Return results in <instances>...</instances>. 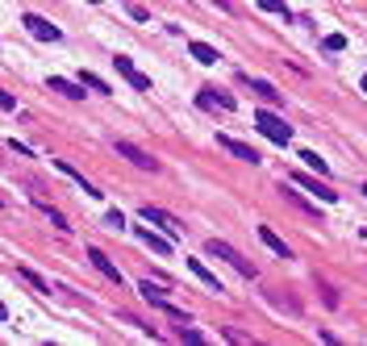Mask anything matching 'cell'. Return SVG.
Wrapping results in <instances>:
<instances>
[{"instance_id": "1", "label": "cell", "mask_w": 367, "mask_h": 346, "mask_svg": "<svg viewBox=\"0 0 367 346\" xmlns=\"http://www.w3.org/2000/svg\"><path fill=\"white\" fill-rule=\"evenodd\" d=\"M209 255H213V259H226V263H230L238 275H246V280H254V275H259V271H254V263H246V259L234 251V246H230V242H222V238H209Z\"/></svg>"}, {"instance_id": "2", "label": "cell", "mask_w": 367, "mask_h": 346, "mask_svg": "<svg viewBox=\"0 0 367 346\" xmlns=\"http://www.w3.org/2000/svg\"><path fill=\"white\" fill-rule=\"evenodd\" d=\"M254 125H259V134L272 138L276 146H288V138H292V129L284 125V117H276L272 109H259V113H254Z\"/></svg>"}, {"instance_id": "3", "label": "cell", "mask_w": 367, "mask_h": 346, "mask_svg": "<svg viewBox=\"0 0 367 346\" xmlns=\"http://www.w3.org/2000/svg\"><path fill=\"white\" fill-rule=\"evenodd\" d=\"M288 180H292L296 188H305V192H313V196H318V201H326V205H334V201H338V192H334V188H330L326 180H318V175H305V171H292Z\"/></svg>"}, {"instance_id": "4", "label": "cell", "mask_w": 367, "mask_h": 346, "mask_svg": "<svg viewBox=\"0 0 367 346\" xmlns=\"http://www.w3.org/2000/svg\"><path fill=\"white\" fill-rule=\"evenodd\" d=\"M113 146H117V155H121V159H130L138 171H159V159H150L142 146H134V142H126V138H117Z\"/></svg>"}, {"instance_id": "5", "label": "cell", "mask_w": 367, "mask_h": 346, "mask_svg": "<svg viewBox=\"0 0 367 346\" xmlns=\"http://www.w3.org/2000/svg\"><path fill=\"white\" fill-rule=\"evenodd\" d=\"M217 146H222V151H230L234 159L250 163V167H259V163H263V155H259L254 146H246V142H238V138H230V134H217Z\"/></svg>"}, {"instance_id": "6", "label": "cell", "mask_w": 367, "mask_h": 346, "mask_svg": "<svg viewBox=\"0 0 367 346\" xmlns=\"http://www.w3.org/2000/svg\"><path fill=\"white\" fill-rule=\"evenodd\" d=\"M21 25H25V29H29L38 42H59V38H63L55 25H50L46 17H38V13H25V17H21Z\"/></svg>"}, {"instance_id": "7", "label": "cell", "mask_w": 367, "mask_h": 346, "mask_svg": "<svg viewBox=\"0 0 367 346\" xmlns=\"http://www.w3.org/2000/svg\"><path fill=\"white\" fill-rule=\"evenodd\" d=\"M142 221H150V225H159L167 238H180V221L171 217V213H163V209H154V205H142Z\"/></svg>"}, {"instance_id": "8", "label": "cell", "mask_w": 367, "mask_h": 346, "mask_svg": "<svg viewBox=\"0 0 367 346\" xmlns=\"http://www.w3.org/2000/svg\"><path fill=\"white\" fill-rule=\"evenodd\" d=\"M113 67H117V71H121L138 92H150V75H142V71L134 67V59H130V55H117V59H113Z\"/></svg>"}, {"instance_id": "9", "label": "cell", "mask_w": 367, "mask_h": 346, "mask_svg": "<svg viewBox=\"0 0 367 346\" xmlns=\"http://www.w3.org/2000/svg\"><path fill=\"white\" fill-rule=\"evenodd\" d=\"M88 259H92V267H96L104 280H109V284H121V271H117V263H113L109 255H104V251H88Z\"/></svg>"}, {"instance_id": "10", "label": "cell", "mask_w": 367, "mask_h": 346, "mask_svg": "<svg viewBox=\"0 0 367 346\" xmlns=\"http://www.w3.org/2000/svg\"><path fill=\"white\" fill-rule=\"evenodd\" d=\"M259 242H263V246H272V251L280 255V259H292V251H288V242L272 230V225H259Z\"/></svg>"}, {"instance_id": "11", "label": "cell", "mask_w": 367, "mask_h": 346, "mask_svg": "<svg viewBox=\"0 0 367 346\" xmlns=\"http://www.w3.org/2000/svg\"><path fill=\"white\" fill-rule=\"evenodd\" d=\"M46 84H50V92H63L67 101H84V84H71V79H63V75H50Z\"/></svg>"}, {"instance_id": "12", "label": "cell", "mask_w": 367, "mask_h": 346, "mask_svg": "<svg viewBox=\"0 0 367 346\" xmlns=\"http://www.w3.org/2000/svg\"><path fill=\"white\" fill-rule=\"evenodd\" d=\"M138 292H142V301H150V305H167V288H163V284L142 280V284H138Z\"/></svg>"}, {"instance_id": "13", "label": "cell", "mask_w": 367, "mask_h": 346, "mask_svg": "<svg viewBox=\"0 0 367 346\" xmlns=\"http://www.w3.org/2000/svg\"><path fill=\"white\" fill-rule=\"evenodd\" d=\"M188 271H192V275H196L200 284H209V288H213V292H222V280H217L213 271H209V267H204L200 259H188Z\"/></svg>"}, {"instance_id": "14", "label": "cell", "mask_w": 367, "mask_h": 346, "mask_svg": "<svg viewBox=\"0 0 367 346\" xmlns=\"http://www.w3.org/2000/svg\"><path fill=\"white\" fill-rule=\"evenodd\" d=\"M188 51H192V59H196V63H204V67H213V63H217V51H213L209 42H192Z\"/></svg>"}, {"instance_id": "15", "label": "cell", "mask_w": 367, "mask_h": 346, "mask_svg": "<svg viewBox=\"0 0 367 346\" xmlns=\"http://www.w3.org/2000/svg\"><path fill=\"white\" fill-rule=\"evenodd\" d=\"M138 238H142V242L150 246L154 255H171V242H167V238H159V234H150V230H138Z\"/></svg>"}, {"instance_id": "16", "label": "cell", "mask_w": 367, "mask_h": 346, "mask_svg": "<svg viewBox=\"0 0 367 346\" xmlns=\"http://www.w3.org/2000/svg\"><path fill=\"white\" fill-rule=\"evenodd\" d=\"M250 92H259V96H263L268 105H280V101H284V92H276V88H272L268 79H250Z\"/></svg>"}, {"instance_id": "17", "label": "cell", "mask_w": 367, "mask_h": 346, "mask_svg": "<svg viewBox=\"0 0 367 346\" xmlns=\"http://www.w3.org/2000/svg\"><path fill=\"white\" fill-rule=\"evenodd\" d=\"M280 196H284V201H292V205H296V209H305V213H309V217H318V209H313V205H305V201H300V196H296V192H292V188H284V184H280ZM318 221H322V217H318Z\"/></svg>"}, {"instance_id": "18", "label": "cell", "mask_w": 367, "mask_h": 346, "mask_svg": "<svg viewBox=\"0 0 367 346\" xmlns=\"http://www.w3.org/2000/svg\"><path fill=\"white\" fill-rule=\"evenodd\" d=\"M300 159H305V163H309L313 171H318V175H326V171H330V163H326V159H322L318 151H300Z\"/></svg>"}, {"instance_id": "19", "label": "cell", "mask_w": 367, "mask_h": 346, "mask_svg": "<svg viewBox=\"0 0 367 346\" xmlns=\"http://www.w3.org/2000/svg\"><path fill=\"white\" fill-rule=\"evenodd\" d=\"M80 84H84V88H92V92H100V96H109V84H104L100 75H92V71H84V75H80Z\"/></svg>"}, {"instance_id": "20", "label": "cell", "mask_w": 367, "mask_h": 346, "mask_svg": "<svg viewBox=\"0 0 367 346\" xmlns=\"http://www.w3.org/2000/svg\"><path fill=\"white\" fill-rule=\"evenodd\" d=\"M17 275H21V280H25V284H34V288H38V292H50V284H46V280H42V275H38V271H29V267H21V271H17Z\"/></svg>"}, {"instance_id": "21", "label": "cell", "mask_w": 367, "mask_h": 346, "mask_svg": "<svg viewBox=\"0 0 367 346\" xmlns=\"http://www.w3.org/2000/svg\"><path fill=\"white\" fill-rule=\"evenodd\" d=\"M259 9H263V13H280L288 21V5H284V0H259Z\"/></svg>"}, {"instance_id": "22", "label": "cell", "mask_w": 367, "mask_h": 346, "mask_svg": "<svg viewBox=\"0 0 367 346\" xmlns=\"http://www.w3.org/2000/svg\"><path fill=\"white\" fill-rule=\"evenodd\" d=\"M322 46H326L330 55H338V51H346V38H342V34H330V38H326Z\"/></svg>"}, {"instance_id": "23", "label": "cell", "mask_w": 367, "mask_h": 346, "mask_svg": "<svg viewBox=\"0 0 367 346\" xmlns=\"http://www.w3.org/2000/svg\"><path fill=\"white\" fill-rule=\"evenodd\" d=\"M104 225H109V230H126V217H121V213H117V209H113V213H109V217H104Z\"/></svg>"}, {"instance_id": "24", "label": "cell", "mask_w": 367, "mask_h": 346, "mask_svg": "<svg viewBox=\"0 0 367 346\" xmlns=\"http://www.w3.org/2000/svg\"><path fill=\"white\" fill-rule=\"evenodd\" d=\"M180 338H184V342H204V334H200V330H184V325H180Z\"/></svg>"}, {"instance_id": "25", "label": "cell", "mask_w": 367, "mask_h": 346, "mask_svg": "<svg viewBox=\"0 0 367 346\" xmlns=\"http://www.w3.org/2000/svg\"><path fill=\"white\" fill-rule=\"evenodd\" d=\"M0 109H9V113H13V109H17V101H13V96H9V92H5V88H0Z\"/></svg>"}, {"instance_id": "26", "label": "cell", "mask_w": 367, "mask_h": 346, "mask_svg": "<svg viewBox=\"0 0 367 346\" xmlns=\"http://www.w3.org/2000/svg\"><path fill=\"white\" fill-rule=\"evenodd\" d=\"M213 5H217V9H226V13H234V9H238L234 0H213Z\"/></svg>"}, {"instance_id": "27", "label": "cell", "mask_w": 367, "mask_h": 346, "mask_svg": "<svg viewBox=\"0 0 367 346\" xmlns=\"http://www.w3.org/2000/svg\"><path fill=\"white\" fill-rule=\"evenodd\" d=\"M0 321H9V309H5V305H0Z\"/></svg>"}, {"instance_id": "28", "label": "cell", "mask_w": 367, "mask_h": 346, "mask_svg": "<svg viewBox=\"0 0 367 346\" xmlns=\"http://www.w3.org/2000/svg\"><path fill=\"white\" fill-rule=\"evenodd\" d=\"M359 88H363V92H367V75H363V79H359Z\"/></svg>"}, {"instance_id": "29", "label": "cell", "mask_w": 367, "mask_h": 346, "mask_svg": "<svg viewBox=\"0 0 367 346\" xmlns=\"http://www.w3.org/2000/svg\"><path fill=\"white\" fill-rule=\"evenodd\" d=\"M88 5H100V0H88Z\"/></svg>"}, {"instance_id": "30", "label": "cell", "mask_w": 367, "mask_h": 346, "mask_svg": "<svg viewBox=\"0 0 367 346\" xmlns=\"http://www.w3.org/2000/svg\"><path fill=\"white\" fill-rule=\"evenodd\" d=\"M363 196H367V184H363Z\"/></svg>"}, {"instance_id": "31", "label": "cell", "mask_w": 367, "mask_h": 346, "mask_svg": "<svg viewBox=\"0 0 367 346\" xmlns=\"http://www.w3.org/2000/svg\"><path fill=\"white\" fill-rule=\"evenodd\" d=\"M0 205H5V201H0Z\"/></svg>"}]
</instances>
